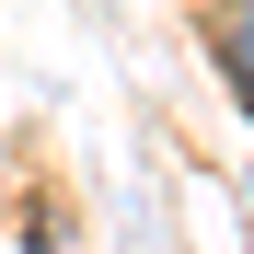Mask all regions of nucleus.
I'll list each match as a JSON object with an SVG mask.
<instances>
[{
	"label": "nucleus",
	"instance_id": "obj_1",
	"mask_svg": "<svg viewBox=\"0 0 254 254\" xmlns=\"http://www.w3.org/2000/svg\"><path fill=\"white\" fill-rule=\"evenodd\" d=\"M220 58L243 69V104H254V0H231V12H220Z\"/></svg>",
	"mask_w": 254,
	"mask_h": 254
}]
</instances>
